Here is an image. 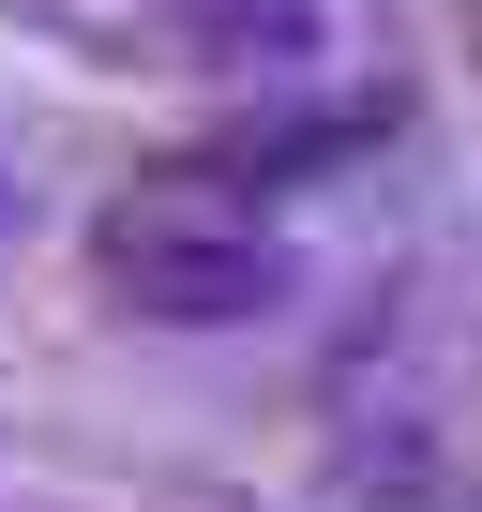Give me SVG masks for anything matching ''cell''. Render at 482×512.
<instances>
[{"instance_id": "obj_1", "label": "cell", "mask_w": 482, "mask_h": 512, "mask_svg": "<svg viewBox=\"0 0 482 512\" xmlns=\"http://www.w3.org/2000/svg\"><path fill=\"white\" fill-rule=\"evenodd\" d=\"M181 76H211L241 106V151H257L272 181L332 166V151H377L407 121V31H392V0H196Z\"/></svg>"}, {"instance_id": "obj_2", "label": "cell", "mask_w": 482, "mask_h": 512, "mask_svg": "<svg viewBox=\"0 0 482 512\" xmlns=\"http://www.w3.org/2000/svg\"><path fill=\"white\" fill-rule=\"evenodd\" d=\"M91 287L151 332H226L287 287V196L257 151H166L91 211Z\"/></svg>"}, {"instance_id": "obj_3", "label": "cell", "mask_w": 482, "mask_h": 512, "mask_svg": "<svg viewBox=\"0 0 482 512\" xmlns=\"http://www.w3.org/2000/svg\"><path fill=\"white\" fill-rule=\"evenodd\" d=\"M332 422L392 497H482V317L377 302L332 362Z\"/></svg>"}, {"instance_id": "obj_4", "label": "cell", "mask_w": 482, "mask_h": 512, "mask_svg": "<svg viewBox=\"0 0 482 512\" xmlns=\"http://www.w3.org/2000/svg\"><path fill=\"white\" fill-rule=\"evenodd\" d=\"M0 31L76 46V61H136V76H181V46H196V0H0Z\"/></svg>"}, {"instance_id": "obj_5", "label": "cell", "mask_w": 482, "mask_h": 512, "mask_svg": "<svg viewBox=\"0 0 482 512\" xmlns=\"http://www.w3.org/2000/svg\"><path fill=\"white\" fill-rule=\"evenodd\" d=\"M467 46H482V0H467Z\"/></svg>"}]
</instances>
